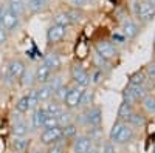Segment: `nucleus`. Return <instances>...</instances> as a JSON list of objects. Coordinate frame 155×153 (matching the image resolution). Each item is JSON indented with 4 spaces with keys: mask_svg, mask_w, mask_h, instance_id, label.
Instances as JSON below:
<instances>
[{
    "mask_svg": "<svg viewBox=\"0 0 155 153\" xmlns=\"http://www.w3.org/2000/svg\"><path fill=\"white\" fill-rule=\"evenodd\" d=\"M146 81H147V76L144 71H137L130 76V79H129V85H146Z\"/></svg>",
    "mask_w": 155,
    "mask_h": 153,
    "instance_id": "obj_27",
    "label": "nucleus"
},
{
    "mask_svg": "<svg viewBox=\"0 0 155 153\" xmlns=\"http://www.w3.org/2000/svg\"><path fill=\"white\" fill-rule=\"evenodd\" d=\"M67 16H68L70 23H79L84 19V12L79 8H71L70 11H67Z\"/></svg>",
    "mask_w": 155,
    "mask_h": 153,
    "instance_id": "obj_31",
    "label": "nucleus"
},
{
    "mask_svg": "<svg viewBox=\"0 0 155 153\" xmlns=\"http://www.w3.org/2000/svg\"><path fill=\"white\" fill-rule=\"evenodd\" d=\"M11 147L14 148L16 153H23L28 148V141L25 138H16L14 136V139H12V142H11Z\"/></svg>",
    "mask_w": 155,
    "mask_h": 153,
    "instance_id": "obj_29",
    "label": "nucleus"
},
{
    "mask_svg": "<svg viewBox=\"0 0 155 153\" xmlns=\"http://www.w3.org/2000/svg\"><path fill=\"white\" fill-rule=\"evenodd\" d=\"M101 153H116V147H115V144L112 142V141H104L102 142V145H101Z\"/></svg>",
    "mask_w": 155,
    "mask_h": 153,
    "instance_id": "obj_41",
    "label": "nucleus"
},
{
    "mask_svg": "<svg viewBox=\"0 0 155 153\" xmlns=\"http://www.w3.org/2000/svg\"><path fill=\"white\" fill-rule=\"evenodd\" d=\"M153 48H155V39H153Z\"/></svg>",
    "mask_w": 155,
    "mask_h": 153,
    "instance_id": "obj_50",
    "label": "nucleus"
},
{
    "mask_svg": "<svg viewBox=\"0 0 155 153\" xmlns=\"http://www.w3.org/2000/svg\"><path fill=\"white\" fill-rule=\"evenodd\" d=\"M28 132H30L28 122L19 119V121H16L14 124H12V135H14L16 138H25L28 135Z\"/></svg>",
    "mask_w": 155,
    "mask_h": 153,
    "instance_id": "obj_19",
    "label": "nucleus"
},
{
    "mask_svg": "<svg viewBox=\"0 0 155 153\" xmlns=\"http://www.w3.org/2000/svg\"><path fill=\"white\" fill-rule=\"evenodd\" d=\"M70 5L73 6V8H84L85 5H87V0H70Z\"/></svg>",
    "mask_w": 155,
    "mask_h": 153,
    "instance_id": "obj_43",
    "label": "nucleus"
},
{
    "mask_svg": "<svg viewBox=\"0 0 155 153\" xmlns=\"http://www.w3.org/2000/svg\"><path fill=\"white\" fill-rule=\"evenodd\" d=\"M34 153H36V151H34Z\"/></svg>",
    "mask_w": 155,
    "mask_h": 153,
    "instance_id": "obj_52",
    "label": "nucleus"
},
{
    "mask_svg": "<svg viewBox=\"0 0 155 153\" xmlns=\"http://www.w3.org/2000/svg\"><path fill=\"white\" fill-rule=\"evenodd\" d=\"M140 33V28L138 25L132 20H124L123 23V36L126 37V39H134V37H137Z\"/></svg>",
    "mask_w": 155,
    "mask_h": 153,
    "instance_id": "obj_18",
    "label": "nucleus"
},
{
    "mask_svg": "<svg viewBox=\"0 0 155 153\" xmlns=\"http://www.w3.org/2000/svg\"><path fill=\"white\" fill-rule=\"evenodd\" d=\"M58 121H59V127L68 125V124L73 122V114L70 113V110H64L59 116H58Z\"/></svg>",
    "mask_w": 155,
    "mask_h": 153,
    "instance_id": "obj_35",
    "label": "nucleus"
},
{
    "mask_svg": "<svg viewBox=\"0 0 155 153\" xmlns=\"http://www.w3.org/2000/svg\"><path fill=\"white\" fill-rule=\"evenodd\" d=\"M93 100H95L93 91L92 90H85L84 94H82V97H81V100H79V107H78V108H81L84 111V110H87V108H90V107L93 105Z\"/></svg>",
    "mask_w": 155,
    "mask_h": 153,
    "instance_id": "obj_23",
    "label": "nucleus"
},
{
    "mask_svg": "<svg viewBox=\"0 0 155 153\" xmlns=\"http://www.w3.org/2000/svg\"><path fill=\"white\" fill-rule=\"evenodd\" d=\"M27 99H28V107H30V111H31V110H36V108H37V105L41 104V102H39V96H37V90H36V88H31L30 93L27 94Z\"/></svg>",
    "mask_w": 155,
    "mask_h": 153,
    "instance_id": "obj_32",
    "label": "nucleus"
},
{
    "mask_svg": "<svg viewBox=\"0 0 155 153\" xmlns=\"http://www.w3.org/2000/svg\"><path fill=\"white\" fill-rule=\"evenodd\" d=\"M67 34V28L59 27V25H51V27L47 30V42L48 45H56L61 43L64 40V37Z\"/></svg>",
    "mask_w": 155,
    "mask_h": 153,
    "instance_id": "obj_11",
    "label": "nucleus"
},
{
    "mask_svg": "<svg viewBox=\"0 0 155 153\" xmlns=\"http://www.w3.org/2000/svg\"><path fill=\"white\" fill-rule=\"evenodd\" d=\"M47 118V113L44 111V108H36L33 110V116H31V127H33V130H41L42 129V125H44V119Z\"/></svg>",
    "mask_w": 155,
    "mask_h": 153,
    "instance_id": "obj_16",
    "label": "nucleus"
},
{
    "mask_svg": "<svg viewBox=\"0 0 155 153\" xmlns=\"http://www.w3.org/2000/svg\"><path fill=\"white\" fill-rule=\"evenodd\" d=\"M16 111H17V113H20V114H25V113H28V111H30L27 96H22V97L16 102Z\"/></svg>",
    "mask_w": 155,
    "mask_h": 153,
    "instance_id": "obj_34",
    "label": "nucleus"
},
{
    "mask_svg": "<svg viewBox=\"0 0 155 153\" xmlns=\"http://www.w3.org/2000/svg\"><path fill=\"white\" fill-rule=\"evenodd\" d=\"M147 74V79H152V81H155V63H152V65H149L147 67V71H146Z\"/></svg>",
    "mask_w": 155,
    "mask_h": 153,
    "instance_id": "obj_44",
    "label": "nucleus"
},
{
    "mask_svg": "<svg viewBox=\"0 0 155 153\" xmlns=\"http://www.w3.org/2000/svg\"><path fill=\"white\" fill-rule=\"evenodd\" d=\"M144 96H147V88H146V85H138V87H135V85H127L126 90L123 91V100L129 102V104H132V105L141 102Z\"/></svg>",
    "mask_w": 155,
    "mask_h": 153,
    "instance_id": "obj_2",
    "label": "nucleus"
},
{
    "mask_svg": "<svg viewBox=\"0 0 155 153\" xmlns=\"http://www.w3.org/2000/svg\"><path fill=\"white\" fill-rule=\"evenodd\" d=\"M84 91H85L84 87H79V85H76V84L70 85L65 99L62 100L64 107H65L67 110H74V108H78V107H79V100H81Z\"/></svg>",
    "mask_w": 155,
    "mask_h": 153,
    "instance_id": "obj_3",
    "label": "nucleus"
},
{
    "mask_svg": "<svg viewBox=\"0 0 155 153\" xmlns=\"http://www.w3.org/2000/svg\"><path fill=\"white\" fill-rule=\"evenodd\" d=\"M37 96H39V102H48L53 96V91H51V88L48 84H44V85H39L37 88Z\"/></svg>",
    "mask_w": 155,
    "mask_h": 153,
    "instance_id": "obj_24",
    "label": "nucleus"
},
{
    "mask_svg": "<svg viewBox=\"0 0 155 153\" xmlns=\"http://www.w3.org/2000/svg\"><path fill=\"white\" fill-rule=\"evenodd\" d=\"M47 153H65V147H64L62 141L59 142H54L47 147Z\"/></svg>",
    "mask_w": 155,
    "mask_h": 153,
    "instance_id": "obj_40",
    "label": "nucleus"
},
{
    "mask_svg": "<svg viewBox=\"0 0 155 153\" xmlns=\"http://www.w3.org/2000/svg\"><path fill=\"white\" fill-rule=\"evenodd\" d=\"M42 108H44V111L48 114V116H56V118L65 110L62 107V102H58V100H48Z\"/></svg>",
    "mask_w": 155,
    "mask_h": 153,
    "instance_id": "obj_17",
    "label": "nucleus"
},
{
    "mask_svg": "<svg viewBox=\"0 0 155 153\" xmlns=\"http://www.w3.org/2000/svg\"><path fill=\"white\" fill-rule=\"evenodd\" d=\"M22 84H23V87H28V88H31L34 84H36V78H34V70H31V68H27L25 70V73L22 74Z\"/></svg>",
    "mask_w": 155,
    "mask_h": 153,
    "instance_id": "obj_30",
    "label": "nucleus"
},
{
    "mask_svg": "<svg viewBox=\"0 0 155 153\" xmlns=\"http://www.w3.org/2000/svg\"><path fill=\"white\" fill-rule=\"evenodd\" d=\"M84 135L88 136L93 147L101 148L102 142H104V132H102V127H87V132Z\"/></svg>",
    "mask_w": 155,
    "mask_h": 153,
    "instance_id": "obj_13",
    "label": "nucleus"
},
{
    "mask_svg": "<svg viewBox=\"0 0 155 153\" xmlns=\"http://www.w3.org/2000/svg\"><path fill=\"white\" fill-rule=\"evenodd\" d=\"M126 124H129L134 129V127H143L146 124V116L143 113H138V111H134L130 116L126 119Z\"/></svg>",
    "mask_w": 155,
    "mask_h": 153,
    "instance_id": "obj_22",
    "label": "nucleus"
},
{
    "mask_svg": "<svg viewBox=\"0 0 155 153\" xmlns=\"http://www.w3.org/2000/svg\"><path fill=\"white\" fill-rule=\"evenodd\" d=\"M82 122L87 127H101L102 125V110L98 105H92L90 108L84 110Z\"/></svg>",
    "mask_w": 155,
    "mask_h": 153,
    "instance_id": "obj_5",
    "label": "nucleus"
},
{
    "mask_svg": "<svg viewBox=\"0 0 155 153\" xmlns=\"http://www.w3.org/2000/svg\"><path fill=\"white\" fill-rule=\"evenodd\" d=\"M134 111H135L134 110V105L129 104V102H126V100H123L121 104H120V108H118V121L126 122V119L130 116Z\"/></svg>",
    "mask_w": 155,
    "mask_h": 153,
    "instance_id": "obj_21",
    "label": "nucleus"
},
{
    "mask_svg": "<svg viewBox=\"0 0 155 153\" xmlns=\"http://www.w3.org/2000/svg\"><path fill=\"white\" fill-rule=\"evenodd\" d=\"M34 78H36V84H39V85L48 84V81H50V78H51V70L42 63V65H39V67L34 70Z\"/></svg>",
    "mask_w": 155,
    "mask_h": 153,
    "instance_id": "obj_15",
    "label": "nucleus"
},
{
    "mask_svg": "<svg viewBox=\"0 0 155 153\" xmlns=\"http://www.w3.org/2000/svg\"><path fill=\"white\" fill-rule=\"evenodd\" d=\"M90 147H93V144L87 135H78L73 139V144H71L73 153H87L90 150Z\"/></svg>",
    "mask_w": 155,
    "mask_h": 153,
    "instance_id": "obj_12",
    "label": "nucleus"
},
{
    "mask_svg": "<svg viewBox=\"0 0 155 153\" xmlns=\"http://www.w3.org/2000/svg\"><path fill=\"white\" fill-rule=\"evenodd\" d=\"M152 153H155V144H153V147H152Z\"/></svg>",
    "mask_w": 155,
    "mask_h": 153,
    "instance_id": "obj_49",
    "label": "nucleus"
},
{
    "mask_svg": "<svg viewBox=\"0 0 155 153\" xmlns=\"http://www.w3.org/2000/svg\"><path fill=\"white\" fill-rule=\"evenodd\" d=\"M27 70V65L25 62L20 60V59H11L8 67H6V79L8 82H14V81H19L22 78V74Z\"/></svg>",
    "mask_w": 155,
    "mask_h": 153,
    "instance_id": "obj_7",
    "label": "nucleus"
},
{
    "mask_svg": "<svg viewBox=\"0 0 155 153\" xmlns=\"http://www.w3.org/2000/svg\"><path fill=\"white\" fill-rule=\"evenodd\" d=\"M53 23L54 25H59V27H64V28H67L70 27V20H68V16H67V12H58V14L54 16L53 19Z\"/></svg>",
    "mask_w": 155,
    "mask_h": 153,
    "instance_id": "obj_33",
    "label": "nucleus"
},
{
    "mask_svg": "<svg viewBox=\"0 0 155 153\" xmlns=\"http://www.w3.org/2000/svg\"><path fill=\"white\" fill-rule=\"evenodd\" d=\"M54 127H59V121L56 116H48L47 114V118L44 119V125H42V129L47 130V129H54Z\"/></svg>",
    "mask_w": 155,
    "mask_h": 153,
    "instance_id": "obj_38",
    "label": "nucleus"
},
{
    "mask_svg": "<svg viewBox=\"0 0 155 153\" xmlns=\"http://www.w3.org/2000/svg\"><path fill=\"white\" fill-rule=\"evenodd\" d=\"M102 76H104V73H102L101 70H95L92 74H90V84H99Z\"/></svg>",
    "mask_w": 155,
    "mask_h": 153,
    "instance_id": "obj_42",
    "label": "nucleus"
},
{
    "mask_svg": "<svg viewBox=\"0 0 155 153\" xmlns=\"http://www.w3.org/2000/svg\"><path fill=\"white\" fill-rule=\"evenodd\" d=\"M42 63L51 70V73L61 70V67H62V62H61V57H59L58 53H48V54L44 57V62H42Z\"/></svg>",
    "mask_w": 155,
    "mask_h": 153,
    "instance_id": "obj_14",
    "label": "nucleus"
},
{
    "mask_svg": "<svg viewBox=\"0 0 155 153\" xmlns=\"http://www.w3.org/2000/svg\"><path fill=\"white\" fill-rule=\"evenodd\" d=\"M95 51L98 56H101L106 60H110V59L116 57V54H118V49H116V46L110 40H98L95 43Z\"/></svg>",
    "mask_w": 155,
    "mask_h": 153,
    "instance_id": "obj_9",
    "label": "nucleus"
},
{
    "mask_svg": "<svg viewBox=\"0 0 155 153\" xmlns=\"http://www.w3.org/2000/svg\"><path fill=\"white\" fill-rule=\"evenodd\" d=\"M93 63H95V67H96V70H106V68H109V60H106V59H102L101 56H98V54H95L93 56Z\"/></svg>",
    "mask_w": 155,
    "mask_h": 153,
    "instance_id": "obj_39",
    "label": "nucleus"
},
{
    "mask_svg": "<svg viewBox=\"0 0 155 153\" xmlns=\"http://www.w3.org/2000/svg\"><path fill=\"white\" fill-rule=\"evenodd\" d=\"M25 6L30 12H41L48 6V0H25Z\"/></svg>",
    "mask_w": 155,
    "mask_h": 153,
    "instance_id": "obj_20",
    "label": "nucleus"
},
{
    "mask_svg": "<svg viewBox=\"0 0 155 153\" xmlns=\"http://www.w3.org/2000/svg\"><path fill=\"white\" fill-rule=\"evenodd\" d=\"M39 141H41V144H44L47 147L51 145V144H54V142L62 141V127H54V129L42 130Z\"/></svg>",
    "mask_w": 155,
    "mask_h": 153,
    "instance_id": "obj_10",
    "label": "nucleus"
},
{
    "mask_svg": "<svg viewBox=\"0 0 155 153\" xmlns=\"http://www.w3.org/2000/svg\"><path fill=\"white\" fill-rule=\"evenodd\" d=\"M153 63H155V62H153Z\"/></svg>",
    "mask_w": 155,
    "mask_h": 153,
    "instance_id": "obj_51",
    "label": "nucleus"
},
{
    "mask_svg": "<svg viewBox=\"0 0 155 153\" xmlns=\"http://www.w3.org/2000/svg\"><path fill=\"white\" fill-rule=\"evenodd\" d=\"M78 136V125L74 122L64 125L62 127V139H68V141H73V139Z\"/></svg>",
    "mask_w": 155,
    "mask_h": 153,
    "instance_id": "obj_25",
    "label": "nucleus"
},
{
    "mask_svg": "<svg viewBox=\"0 0 155 153\" xmlns=\"http://www.w3.org/2000/svg\"><path fill=\"white\" fill-rule=\"evenodd\" d=\"M141 105H143V108H144L146 113L155 114V96H152V94L144 96L143 100H141Z\"/></svg>",
    "mask_w": 155,
    "mask_h": 153,
    "instance_id": "obj_28",
    "label": "nucleus"
},
{
    "mask_svg": "<svg viewBox=\"0 0 155 153\" xmlns=\"http://www.w3.org/2000/svg\"><path fill=\"white\" fill-rule=\"evenodd\" d=\"M19 23H20V17L16 12H12L8 6L3 8V16H2V20H0V27L6 33H12L19 28Z\"/></svg>",
    "mask_w": 155,
    "mask_h": 153,
    "instance_id": "obj_8",
    "label": "nucleus"
},
{
    "mask_svg": "<svg viewBox=\"0 0 155 153\" xmlns=\"http://www.w3.org/2000/svg\"><path fill=\"white\" fill-rule=\"evenodd\" d=\"M8 8L16 12L17 16H22L25 9H27V6H25V0H8Z\"/></svg>",
    "mask_w": 155,
    "mask_h": 153,
    "instance_id": "obj_26",
    "label": "nucleus"
},
{
    "mask_svg": "<svg viewBox=\"0 0 155 153\" xmlns=\"http://www.w3.org/2000/svg\"><path fill=\"white\" fill-rule=\"evenodd\" d=\"M146 2H147V3H149L152 8H155V0H146Z\"/></svg>",
    "mask_w": 155,
    "mask_h": 153,
    "instance_id": "obj_48",
    "label": "nucleus"
},
{
    "mask_svg": "<svg viewBox=\"0 0 155 153\" xmlns=\"http://www.w3.org/2000/svg\"><path fill=\"white\" fill-rule=\"evenodd\" d=\"M6 40H8V33L0 27V45H3Z\"/></svg>",
    "mask_w": 155,
    "mask_h": 153,
    "instance_id": "obj_45",
    "label": "nucleus"
},
{
    "mask_svg": "<svg viewBox=\"0 0 155 153\" xmlns=\"http://www.w3.org/2000/svg\"><path fill=\"white\" fill-rule=\"evenodd\" d=\"M70 78L73 81V84L87 88L90 85V73L81 65V63H74L70 68Z\"/></svg>",
    "mask_w": 155,
    "mask_h": 153,
    "instance_id": "obj_4",
    "label": "nucleus"
},
{
    "mask_svg": "<svg viewBox=\"0 0 155 153\" xmlns=\"http://www.w3.org/2000/svg\"><path fill=\"white\" fill-rule=\"evenodd\" d=\"M68 88H70V85H67V84H64L61 88H58V90L53 93V96H54V100H58V102H62L64 99H65L67 93H68Z\"/></svg>",
    "mask_w": 155,
    "mask_h": 153,
    "instance_id": "obj_37",
    "label": "nucleus"
},
{
    "mask_svg": "<svg viewBox=\"0 0 155 153\" xmlns=\"http://www.w3.org/2000/svg\"><path fill=\"white\" fill-rule=\"evenodd\" d=\"M134 14L137 16L138 20L141 22H149L155 16V8H152L146 0H140V2H134Z\"/></svg>",
    "mask_w": 155,
    "mask_h": 153,
    "instance_id": "obj_6",
    "label": "nucleus"
},
{
    "mask_svg": "<svg viewBox=\"0 0 155 153\" xmlns=\"http://www.w3.org/2000/svg\"><path fill=\"white\" fill-rule=\"evenodd\" d=\"M48 85H50V88H51V91H56L58 88H61L62 85H64V81H62V78L59 74H51V78H50V81H48Z\"/></svg>",
    "mask_w": 155,
    "mask_h": 153,
    "instance_id": "obj_36",
    "label": "nucleus"
},
{
    "mask_svg": "<svg viewBox=\"0 0 155 153\" xmlns=\"http://www.w3.org/2000/svg\"><path fill=\"white\" fill-rule=\"evenodd\" d=\"M116 40V43H124L126 37L124 36H120V34H113V42Z\"/></svg>",
    "mask_w": 155,
    "mask_h": 153,
    "instance_id": "obj_46",
    "label": "nucleus"
},
{
    "mask_svg": "<svg viewBox=\"0 0 155 153\" xmlns=\"http://www.w3.org/2000/svg\"><path fill=\"white\" fill-rule=\"evenodd\" d=\"M134 138H135V132H134L132 127L126 122H123V121L116 119V122L113 124L112 130L109 133V141H112L115 145L116 144L126 145L129 142H132Z\"/></svg>",
    "mask_w": 155,
    "mask_h": 153,
    "instance_id": "obj_1",
    "label": "nucleus"
},
{
    "mask_svg": "<svg viewBox=\"0 0 155 153\" xmlns=\"http://www.w3.org/2000/svg\"><path fill=\"white\" fill-rule=\"evenodd\" d=\"M87 153H101V150H99L98 147H90V150H88Z\"/></svg>",
    "mask_w": 155,
    "mask_h": 153,
    "instance_id": "obj_47",
    "label": "nucleus"
}]
</instances>
